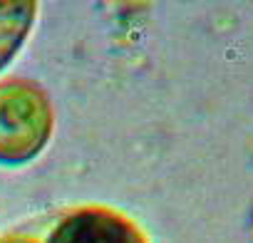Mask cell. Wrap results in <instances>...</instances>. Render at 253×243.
Listing matches in <instances>:
<instances>
[{"label": "cell", "instance_id": "cell-1", "mask_svg": "<svg viewBox=\"0 0 253 243\" xmlns=\"http://www.w3.org/2000/svg\"><path fill=\"white\" fill-rule=\"evenodd\" d=\"M47 132V109L38 92L0 87V157H30Z\"/></svg>", "mask_w": 253, "mask_h": 243}, {"label": "cell", "instance_id": "cell-2", "mask_svg": "<svg viewBox=\"0 0 253 243\" xmlns=\"http://www.w3.org/2000/svg\"><path fill=\"white\" fill-rule=\"evenodd\" d=\"M0 243H40L28 236H5ZM42 243H144L139 228L122 213L80 208L67 213Z\"/></svg>", "mask_w": 253, "mask_h": 243}, {"label": "cell", "instance_id": "cell-3", "mask_svg": "<svg viewBox=\"0 0 253 243\" xmlns=\"http://www.w3.org/2000/svg\"><path fill=\"white\" fill-rule=\"evenodd\" d=\"M33 3H0V67L20 47L33 23Z\"/></svg>", "mask_w": 253, "mask_h": 243}]
</instances>
